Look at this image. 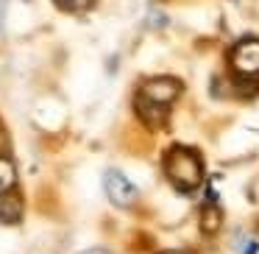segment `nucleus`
<instances>
[{"mask_svg": "<svg viewBox=\"0 0 259 254\" xmlns=\"http://www.w3.org/2000/svg\"><path fill=\"white\" fill-rule=\"evenodd\" d=\"M164 173L181 193H192L203 182V162L192 148H170L164 157Z\"/></svg>", "mask_w": 259, "mask_h": 254, "instance_id": "1", "label": "nucleus"}, {"mask_svg": "<svg viewBox=\"0 0 259 254\" xmlns=\"http://www.w3.org/2000/svg\"><path fill=\"white\" fill-rule=\"evenodd\" d=\"M78 254H112V251H106V248H87V251H78Z\"/></svg>", "mask_w": 259, "mask_h": 254, "instance_id": "11", "label": "nucleus"}, {"mask_svg": "<svg viewBox=\"0 0 259 254\" xmlns=\"http://www.w3.org/2000/svg\"><path fill=\"white\" fill-rule=\"evenodd\" d=\"M181 92V84L173 79H153L148 81V84H142V92L140 98H145V101L151 103H159V106H170V103L179 98Z\"/></svg>", "mask_w": 259, "mask_h": 254, "instance_id": "4", "label": "nucleus"}, {"mask_svg": "<svg viewBox=\"0 0 259 254\" xmlns=\"http://www.w3.org/2000/svg\"><path fill=\"white\" fill-rule=\"evenodd\" d=\"M220 221H223L220 207L214 201H206V207L201 209V229L206 232V235H214V232L220 229Z\"/></svg>", "mask_w": 259, "mask_h": 254, "instance_id": "7", "label": "nucleus"}, {"mask_svg": "<svg viewBox=\"0 0 259 254\" xmlns=\"http://www.w3.org/2000/svg\"><path fill=\"white\" fill-rule=\"evenodd\" d=\"M137 112H140V118L145 120L151 129H159V126H164V120H167V106L151 103V101H145V98H137Z\"/></svg>", "mask_w": 259, "mask_h": 254, "instance_id": "6", "label": "nucleus"}, {"mask_svg": "<svg viewBox=\"0 0 259 254\" xmlns=\"http://www.w3.org/2000/svg\"><path fill=\"white\" fill-rule=\"evenodd\" d=\"M6 148H9V137H6V131L0 129V157L6 154Z\"/></svg>", "mask_w": 259, "mask_h": 254, "instance_id": "10", "label": "nucleus"}, {"mask_svg": "<svg viewBox=\"0 0 259 254\" xmlns=\"http://www.w3.org/2000/svg\"><path fill=\"white\" fill-rule=\"evenodd\" d=\"M164 254H187V251H164Z\"/></svg>", "mask_w": 259, "mask_h": 254, "instance_id": "13", "label": "nucleus"}, {"mask_svg": "<svg viewBox=\"0 0 259 254\" xmlns=\"http://www.w3.org/2000/svg\"><path fill=\"white\" fill-rule=\"evenodd\" d=\"M103 190H106L109 201H112L114 207H120V209L134 207L137 198H140L137 187L131 185L128 176L120 173V170H106V173H103Z\"/></svg>", "mask_w": 259, "mask_h": 254, "instance_id": "2", "label": "nucleus"}, {"mask_svg": "<svg viewBox=\"0 0 259 254\" xmlns=\"http://www.w3.org/2000/svg\"><path fill=\"white\" fill-rule=\"evenodd\" d=\"M62 6H67V9H73V12H84L87 6H92L95 0H59Z\"/></svg>", "mask_w": 259, "mask_h": 254, "instance_id": "9", "label": "nucleus"}, {"mask_svg": "<svg viewBox=\"0 0 259 254\" xmlns=\"http://www.w3.org/2000/svg\"><path fill=\"white\" fill-rule=\"evenodd\" d=\"M23 218V198L14 190L0 193V221L3 224H17Z\"/></svg>", "mask_w": 259, "mask_h": 254, "instance_id": "5", "label": "nucleus"}, {"mask_svg": "<svg viewBox=\"0 0 259 254\" xmlns=\"http://www.w3.org/2000/svg\"><path fill=\"white\" fill-rule=\"evenodd\" d=\"M14 185H17V168L9 157H0V193L14 190Z\"/></svg>", "mask_w": 259, "mask_h": 254, "instance_id": "8", "label": "nucleus"}, {"mask_svg": "<svg viewBox=\"0 0 259 254\" xmlns=\"http://www.w3.org/2000/svg\"><path fill=\"white\" fill-rule=\"evenodd\" d=\"M231 67L240 76L256 79L259 76V40H245L231 51Z\"/></svg>", "mask_w": 259, "mask_h": 254, "instance_id": "3", "label": "nucleus"}, {"mask_svg": "<svg viewBox=\"0 0 259 254\" xmlns=\"http://www.w3.org/2000/svg\"><path fill=\"white\" fill-rule=\"evenodd\" d=\"M245 254H256V243H248V246H245Z\"/></svg>", "mask_w": 259, "mask_h": 254, "instance_id": "12", "label": "nucleus"}]
</instances>
